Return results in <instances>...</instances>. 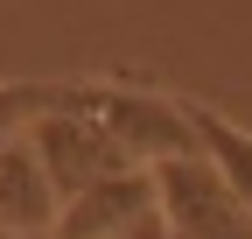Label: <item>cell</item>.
I'll list each match as a JSON object with an SVG mask.
<instances>
[{
  "mask_svg": "<svg viewBox=\"0 0 252 239\" xmlns=\"http://www.w3.org/2000/svg\"><path fill=\"white\" fill-rule=\"evenodd\" d=\"M56 99L77 106L84 120H98L105 141H112L133 169L203 155V148H196V120H189V99H161V92H147V84H119V78L56 84Z\"/></svg>",
  "mask_w": 252,
  "mask_h": 239,
  "instance_id": "1",
  "label": "cell"
},
{
  "mask_svg": "<svg viewBox=\"0 0 252 239\" xmlns=\"http://www.w3.org/2000/svg\"><path fill=\"white\" fill-rule=\"evenodd\" d=\"M154 211H161V225L175 239H252L245 204L231 197V183L203 155L154 162Z\"/></svg>",
  "mask_w": 252,
  "mask_h": 239,
  "instance_id": "2",
  "label": "cell"
},
{
  "mask_svg": "<svg viewBox=\"0 0 252 239\" xmlns=\"http://www.w3.org/2000/svg\"><path fill=\"white\" fill-rule=\"evenodd\" d=\"M28 148H35L42 176L56 183V197H77V190H91V183H105V176H126V169H133V162L105 141L98 120H84L77 106H63V99L28 127Z\"/></svg>",
  "mask_w": 252,
  "mask_h": 239,
  "instance_id": "3",
  "label": "cell"
},
{
  "mask_svg": "<svg viewBox=\"0 0 252 239\" xmlns=\"http://www.w3.org/2000/svg\"><path fill=\"white\" fill-rule=\"evenodd\" d=\"M140 218H154V169H126V176H105V183L63 197L49 239H126Z\"/></svg>",
  "mask_w": 252,
  "mask_h": 239,
  "instance_id": "4",
  "label": "cell"
},
{
  "mask_svg": "<svg viewBox=\"0 0 252 239\" xmlns=\"http://www.w3.org/2000/svg\"><path fill=\"white\" fill-rule=\"evenodd\" d=\"M56 211H63V197L42 176L28 134L7 141V148H0V232H7V239H49L56 232Z\"/></svg>",
  "mask_w": 252,
  "mask_h": 239,
  "instance_id": "5",
  "label": "cell"
},
{
  "mask_svg": "<svg viewBox=\"0 0 252 239\" xmlns=\"http://www.w3.org/2000/svg\"><path fill=\"white\" fill-rule=\"evenodd\" d=\"M189 120H196V148H203V162L231 183V197L245 204V218H252V134L238 127V120H224L217 106H196V99H189Z\"/></svg>",
  "mask_w": 252,
  "mask_h": 239,
  "instance_id": "6",
  "label": "cell"
},
{
  "mask_svg": "<svg viewBox=\"0 0 252 239\" xmlns=\"http://www.w3.org/2000/svg\"><path fill=\"white\" fill-rule=\"evenodd\" d=\"M56 106V84L49 78H21V84H0V148L7 141H21L35 120Z\"/></svg>",
  "mask_w": 252,
  "mask_h": 239,
  "instance_id": "7",
  "label": "cell"
}]
</instances>
